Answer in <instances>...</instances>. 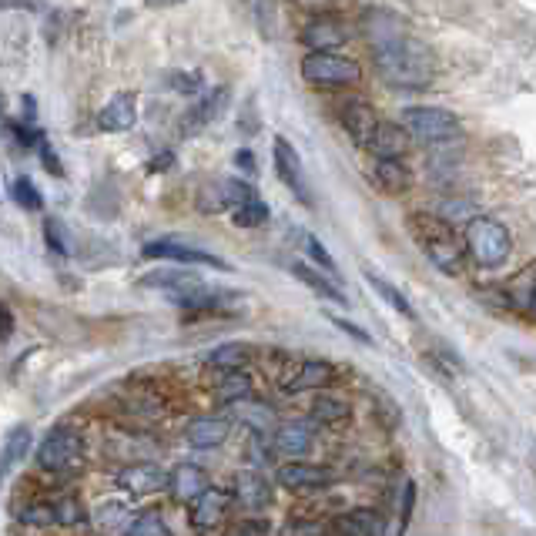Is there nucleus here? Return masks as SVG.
<instances>
[{"label":"nucleus","instance_id":"nucleus-35","mask_svg":"<svg viewBox=\"0 0 536 536\" xmlns=\"http://www.w3.org/2000/svg\"><path fill=\"white\" fill-rule=\"evenodd\" d=\"M11 195L17 205L24 208V212H41L44 208V198H41V191H37V185L31 178H17L14 185H11Z\"/></svg>","mask_w":536,"mask_h":536},{"label":"nucleus","instance_id":"nucleus-39","mask_svg":"<svg viewBox=\"0 0 536 536\" xmlns=\"http://www.w3.org/2000/svg\"><path fill=\"white\" fill-rule=\"evenodd\" d=\"M7 131H14L17 134V145L21 148H41L44 145V134L37 131V128H31V124H7Z\"/></svg>","mask_w":536,"mask_h":536},{"label":"nucleus","instance_id":"nucleus-42","mask_svg":"<svg viewBox=\"0 0 536 536\" xmlns=\"http://www.w3.org/2000/svg\"><path fill=\"white\" fill-rule=\"evenodd\" d=\"M413 506H416V483H406V493H402V520H399V536L406 533L409 520H413Z\"/></svg>","mask_w":536,"mask_h":536},{"label":"nucleus","instance_id":"nucleus-46","mask_svg":"<svg viewBox=\"0 0 536 536\" xmlns=\"http://www.w3.org/2000/svg\"><path fill=\"white\" fill-rule=\"evenodd\" d=\"M0 319H4V342H7L14 335V315H11V309H7V305L0 309Z\"/></svg>","mask_w":536,"mask_h":536},{"label":"nucleus","instance_id":"nucleus-49","mask_svg":"<svg viewBox=\"0 0 536 536\" xmlns=\"http://www.w3.org/2000/svg\"><path fill=\"white\" fill-rule=\"evenodd\" d=\"M248 526H252V523H245V526H238V530L232 533V536H248ZM258 536V533H255Z\"/></svg>","mask_w":536,"mask_h":536},{"label":"nucleus","instance_id":"nucleus-16","mask_svg":"<svg viewBox=\"0 0 536 536\" xmlns=\"http://www.w3.org/2000/svg\"><path fill=\"white\" fill-rule=\"evenodd\" d=\"M302 41L312 47V51H335L342 41H346V24L335 14H315L302 31Z\"/></svg>","mask_w":536,"mask_h":536},{"label":"nucleus","instance_id":"nucleus-14","mask_svg":"<svg viewBox=\"0 0 536 536\" xmlns=\"http://www.w3.org/2000/svg\"><path fill=\"white\" fill-rule=\"evenodd\" d=\"M335 379H339V369H335L332 362L309 359L295 366L292 376L282 382V389L285 392H322V389H329Z\"/></svg>","mask_w":536,"mask_h":536},{"label":"nucleus","instance_id":"nucleus-33","mask_svg":"<svg viewBox=\"0 0 536 536\" xmlns=\"http://www.w3.org/2000/svg\"><path fill=\"white\" fill-rule=\"evenodd\" d=\"M17 520H21L24 526H37V530H47V526H57V510H54L51 500L31 503V506H24V510L17 513Z\"/></svg>","mask_w":536,"mask_h":536},{"label":"nucleus","instance_id":"nucleus-51","mask_svg":"<svg viewBox=\"0 0 536 536\" xmlns=\"http://www.w3.org/2000/svg\"><path fill=\"white\" fill-rule=\"evenodd\" d=\"M530 309H533V315H536V292H533V299H530Z\"/></svg>","mask_w":536,"mask_h":536},{"label":"nucleus","instance_id":"nucleus-45","mask_svg":"<svg viewBox=\"0 0 536 536\" xmlns=\"http://www.w3.org/2000/svg\"><path fill=\"white\" fill-rule=\"evenodd\" d=\"M175 84H178V88L175 91H181V94H195L198 91V84H201V78H198V74H178V78H175Z\"/></svg>","mask_w":536,"mask_h":536},{"label":"nucleus","instance_id":"nucleus-47","mask_svg":"<svg viewBox=\"0 0 536 536\" xmlns=\"http://www.w3.org/2000/svg\"><path fill=\"white\" fill-rule=\"evenodd\" d=\"M171 161H175V155H171V151H165V155H161V158H155V161H151V171H168L165 165H171Z\"/></svg>","mask_w":536,"mask_h":536},{"label":"nucleus","instance_id":"nucleus-36","mask_svg":"<svg viewBox=\"0 0 536 536\" xmlns=\"http://www.w3.org/2000/svg\"><path fill=\"white\" fill-rule=\"evenodd\" d=\"M282 536H335V526L322 520H289L282 526Z\"/></svg>","mask_w":536,"mask_h":536},{"label":"nucleus","instance_id":"nucleus-2","mask_svg":"<svg viewBox=\"0 0 536 536\" xmlns=\"http://www.w3.org/2000/svg\"><path fill=\"white\" fill-rule=\"evenodd\" d=\"M409 235L416 238V245L423 248V255L433 262L443 275H459L466 262V242H459L453 225L443 222L436 215L413 212L409 215Z\"/></svg>","mask_w":536,"mask_h":536},{"label":"nucleus","instance_id":"nucleus-13","mask_svg":"<svg viewBox=\"0 0 536 536\" xmlns=\"http://www.w3.org/2000/svg\"><path fill=\"white\" fill-rule=\"evenodd\" d=\"M272 443H275V453H282L289 459H305L315 449V426L302 423V419H285V423H279V429H275Z\"/></svg>","mask_w":536,"mask_h":536},{"label":"nucleus","instance_id":"nucleus-9","mask_svg":"<svg viewBox=\"0 0 536 536\" xmlns=\"http://www.w3.org/2000/svg\"><path fill=\"white\" fill-rule=\"evenodd\" d=\"M145 258H165V262H178V265H205V268H218V272H228V268H232L225 258L205 252V248L181 245V242H171V238L145 245Z\"/></svg>","mask_w":536,"mask_h":536},{"label":"nucleus","instance_id":"nucleus-29","mask_svg":"<svg viewBox=\"0 0 536 536\" xmlns=\"http://www.w3.org/2000/svg\"><path fill=\"white\" fill-rule=\"evenodd\" d=\"M54 510H57V526H61V530H78V526L91 523V513L84 510V503L74 500V496L54 500Z\"/></svg>","mask_w":536,"mask_h":536},{"label":"nucleus","instance_id":"nucleus-21","mask_svg":"<svg viewBox=\"0 0 536 536\" xmlns=\"http://www.w3.org/2000/svg\"><path fill=\"white\" fill-rule=\"evenodd\" d=\"M255 359V346H248V342H225V346H218L208 352V369L215 372H245L252 366Z\"/></svg>","mask_w":536,"mask_h":536},{"label":"nucleus","instance_id":"nucleus-10","mask_svg":"<svg viewBox=\"0 0 536 536\" xmlns=\"http://www.w3.org/2000/svg\"><path fill=\"white\" fill-rule=\"evenodd\" d=\"M339 121H342V128L349 131V138L356 141L359 148H369L372 145V138H376V131H379V111L372 108L369 101H359V98H352L346 101L339 108Z\"/></svg>","mask_w":536,"mask_h":536},{"label":"nucleus","instance_id":"nucleus-44","mask_svg":"<svg viewBox=\"0 0 536 536\" xmlns=\"http://www.w3.org/2000/svg\"><path fill=\"white\" fill-rule=\"evenodd\" d=\"M41 158H44V165H47V171H51V175H57V178H64V168H61V161H57V155L51 151V145H41Z\"/></svg>","mask_w":536,"mask_h":536},{"label":"nucleus","instance_id":"nucleus-4","mask_svg":"<svg viewBox=\"0 0 536 536\" xmlns=\"http://www.w3.org/2000/svg\"><path fill=\"white\" fill-rule=\"evenodd\" d=\"M402 124H406L409 134H413L416 141L433 145V148L463 141V124H459L456 114L446 111V108H429V104L406 108V111H402Z\"/></svg>","mask_w":536,"mask_h":536},{"label":"nucleus","instance_id":"nucleus-23","mask_svg":"<svg viewBox=\"0 0 536 536\" xmlns=\"http://www.w3.org/2000/svg\"><path fill=\"white\" fill-rule=\"evenodd\" d=\"M335 536H386V520L376 510H349L335 520Z\"/></svg>","mask_w":536,"mask_h":536},{"label":"nucleus","instance_id":"nucleus-40","mask_svg":"<svg viewBox=\"0 0 536 536\" xmlns=\"http://www.w3.org/2000/svg\"><path fill=\"white\" fill-rule=\"evenodd\" d=\"M329 322L335 325V329L349 332V335H352V339H356V342H359V346H372V335H369L366 329H359V325H356V322H349V319H339V315H335V312H329Z\"/></svg>","mask_w":536,"mask_h":536},{"label":"nucleus","instance_id":"nucleus-5","mask_svg":"<svg viewBox=\"0 0 536 536\" xmlns=\"http://www.w3.org/2000/svg\"><path fill=\"white\" fill-rule=\"evenodd\" d=\"M302 78L312 88H352L362 81L359 61H352L346 54L335 51H309L302 61Z\"/></svg>","mask_w":536,"mask_h":536},{"label":"nucleus","instance_id":"nucleus-31","mask_svg":"<svg viewBox=\"0 0 536 536\" xmlns=\"http://www.w3.org/2000/svg\"><path fill=\"white\" fill-rule=\"evenodd\" d=\"M232 413L242 419V423H248L255 429V433H265L268 426H272V419L275 413L268 406H262V402H255V399H245V402H235L232 406Z\"/></svg>","mask_w":536,"mask_h":536},{"label":"nucleus","instance_id":"nucleus-43","mask_svg":"<svg viewBox=\"0 0 536 536\" xmlns=\"http://www.w3.org/2000/svg\"><path fill=\"white\" fill-rule=\"evenodd\" d=\"M295 7H302V11H312V14H329L335 7V0H292Z\"/></svg>","mask_w":536,"mask_h":536},{"label":"nucleus","instance_id":"nucleus-6","mask_svg":"<svg viewBox=\"0 0 536 536\" xmlns=\"http://www.w3.org/2000/svg\"><path fill=\"white\" fill-rule=\"evenodd\" d=\"M81 456H84V439L71 426H54L41 439V446H37V466L54 476H67L71 469H78Z\"/></svg>","mask_w":536,"mask_h":536},{"label":"nucleus","instance_id":"nucleus-15","mask_svg":"<svg viewBox=\"0 0 536 536\" xmlns=\"http://www.w3.org/2000/svg\"><path fill=\"white\" fill-rule=\"evenodd\" d=\"M228 436H232V423L225 416H198L185 426L191 449H218Z\"/></svg>","mask_w":536,"mask_h":536},{"label":"nucleus","instance_id":"nucleus-26","mask_svg":"<svg viewBox=\"0 0 536 536\" xmlns=\"http://www.w3.org/2000/svg\"><path fill=\"white\" fill-rule=\"evenodd\" d=\"M215 396L222 406H235V402H245V399H255V382L248 372H225L222 382H218Z\"/></svg>","mask_w":536,"mask_h":536},{"label":"nucleus","instance_id":"nucleus-27","mask_svg":"<svg viewBox=\"0 0 536 536\" xmlns=\"http://www.w3.org/2000/svg\"><path fill=\"white\" fill-rule=\"evenodd\" d=\"M362 275H366L369 289H372V292H379V295H382V302H389L392 309H396V312L402 315V319H416V309H413V302H409L406 295H402V292L396 289V285H389L386 279H382V275L369 272V268H366V272H362Z\"/></svg>","mask_w":536,"mask_h":536},{"label":"nucleus","instance_id":"nucleus-52","mask_svg":"<svg viewBox=\"0 0 536 536\" xmlns=\"http://www.w3.org/2000/svg\"><path fill=\"white\" fill-rule=\"evenodd\" d=\"M533 473H536V443H533Z\"/></svg>","mask_w":536,"mask_h":536},{"label":"nucleus","instance_id":"nucleus-28","mask_svg":"<svg viewBox=\"0 0 536 536\" xmlns=\"http://www.w3.org/2000/svg\"><path fill=\"white\" fill-rule=\"evenodd\" d=\"M309 413L315 423H342V419H349V402L339 396H329V392H319V399L312 402Z\"/></svg>","mask_w":536,"mask_h":536},{"label":"nucleus","instance_id":"nucleus-30","mask_svg":"<svg viewBox=\"0 0 536 536\" xmlns=\"http://www.w3.org/2000/svg\"><path fill=\"white\" fill-rule=\"evenodd\" d=\"M31 453V429L27 426H14L7 433V443H4V473H14V466Z\"/></svg>","mask_w":536,"mask_h":536},{"label":"nucleus","instance_id":"nucleus-24","mask_svg":"<svg viewBox=\"0 0 536 536\" xmlns=\"http://www.w3.org/2000/svg\"><path fill=\"white\" fill-rule=\"evenodd\" d=\"M225 101H228V91H225V88H215V98L208 94V98H201L195 108L185 114V121H181V131H185V134H195V131L205 128V124H212V121L218 118V111L225 108Z\"/></svg>","mask_w":536,"mask_h":536},{"label":"nucleus","instance_id":"nucleus-50","mask_svg":"<svg viewBox=\"0 0 536 536\" xmlns=\"http://www.w3.org/2000/svg\"><path fill=\"white\" fill-rule=\"evenodd\" d=\"M161 4H165V7H175V4H181V0H161Z\"/></svg>","mask_w":536,"mask_h":536},{"label":"nucleus","instance_id":"nucleus-20","mask_svg":"<svg viewBox=\"0 0 536 536\" xmlns=\"http://www.w3.org/2000/svg\"><path fill=\"white\" fill-rule=\"evenodd\" d=\"M372 181L386 195H402V191L413 188V171L402 165V158H376L372 165Z\"/></svg>","mask_w":536,"mask_h":536},{"label":"nucleus","instance_id":"nucleus-38","mask_svg":"<svg viewBox=\"0 0 536 536\" xmlns=\"http://www.w3.org/2000/svg\"><path fill=\"white\" fill-rule=\"evenodd\" d=\"M44 238H47V248H54L57 255H71V238H67L64 225L57 218H47L44 222Z\"/></svg>","mask_w":536,"mask_h":536},{"label":"nucleus","instance_id":"nucleus-22","mask_svg":"<svg viewBox=\"0 0 536 536\" xmlns=\"http://www.w3.org/2000/svg\"><path fill=\"white\" fill-rule=\"evenodd\" d=\"M268 500H272V490H268L265 476H258L255 469H242L235 476V503H242L245 510H265Z\"/></svg>","mask_w":536,"mask_h":536},{"label":"nucleus","instance_id":"nucleus-19","mask_svg":"<svg viewBox=\"0 0 536 536\" xmlns=\"http://www.w3.org/2000/svg\"><path fill=\"white\" fill-rule=\"evenodd\" d=\"M413 145V134H409L406 124H396V121H382L376 138H372L369 151L376 158H402Z\"/></svg>","mask_w":536,"mask_h":536},{"label":"nucleus","instance_id":"nucleus-12","mask_svg":"<svg viewBox=\"0 0 536 536\" xmlns=\"http://www.w3.org/2000/svg\"><path fill=\"white\" fill-rule=\"evenodd\" d=\"M232 503H235V493L222 490V486H208V490L188 506V523L195 526V530H212V526H218L228 516Z\"/></svg>","mask_w":536,"mask_h":536},{"label":"nucleus","instance_id":"nucleus-48","mask_svg":"<svg viewBox=\"0 0 536 536\" xmlns=\"http://www.w3.org/2000/svg\"><path fill=\"white\" fill-rule=\"evenodd\" d=\"M235 165H242L245 171H255V161H252V155H248V151H238V155H235Z\"/></svg>","mask_w":536,"mask_h":536},{"label":"nucleus","instance_id":"nucleus-41","mask_svg":"<svg viewBox=\"0 0 536 536\" xmlns=\"http://www.w3.org/2000/svg\"><path fill=\"white\" fill-rule=\"evenodd\" d=\"M134 520L128 516L124 506H108V510H101V530L108 526V530H118V526H131Z\"/></svg>","mask_w":536,"mask_h":536},{"label":"nucleus","instance_id":"nucleus-11","mask_svg":"<svg viewBox=\"0 0 536 536\" xmlns=\"http://www.w3.org/2000/svg\"><path fill=\"white\" fill-rule=\"evenodd\" d=\"M118 486L128 496H151L171 486V473H165L158 463H131L118 473Z\"/></svg>","mask_w":536,"mask_h":536},{"label":"nucleus","instance_id":"nucleus-7","mask_svg":"<svg viewBox=\"0 0 536 536\" xmlns=\"http://www.w3.org/2000/svg\"><path fill=\"white\" fill-rule=\"evenodd\" d=\"M275 480L289 493H319V490H329L335 483V476L329 466H315V463H305V459H289V463L275 473Z\"/></svg>","mask_w":536,"mask_h":536},{"label":"nucleus","instance_id":"nucleus-8","mask_svg":"<svg viewBox=\"0 0 536 536\" xmlns=\"http://www.w3.org/2000/svg\"><path fill=\"white\" fill-rule=\"evenodd\" d=\"M272 161H275V171H279L282 185L292 188V195L302 201L305 208H312V191H309V181H305V171H302V158L285 138H275L272 145Z\"/></svg>","mask_w":536,"mask_h":536},{"label":"nucleus","instance_id":"nucleus-34","mask_svg":"<svg viewBox=\"0 0 536 536\" xmlns=\"http://www.w3.org/2000/svg\"><path fill=\"white\" fill-rule=\"evenodd\" d=\"M128 536H171V530H168L165 516L148 510V513L134 516V523L128 526Z\"/></svg>","mask_w":536,"mask_h":536},{"label":"nucleus","instance_id":"nucleus-1","mask_svg":"<svg viewBox=\"0 0 536 536\" xmlns=\"http://www.w3.org/2000/svg\"><path fill=\"white\" fill-rule=\"evenodd\" d=\"M372 44V61H376L379 78L396 91H426L436 78L433 54L426 51L416 37L402 34L396 24H389V31L372 27L369 31Z\"/></svg>","mask_w":536,"mask_h":536},{"label":"nucleus","instance_id":"nucleus-25","mask_svg":"<svg viewBox=\"0 0 536 536\" xmlns=\"http://www.w3.org/2000/svg\"><path fill=\"white\" fill-rule=\"evenodd\" d=\"M292 275L299 282H305L315 295H322V299H329V302H339V305H346V292L335 285L329 275H322V272H315V268H309L305 262H295L292 265Z\"/></svg>","mask_w":536,"mask_h":536},{"label":"nucleus","instance_id":"nucleus-37","mask_svg":"<svg viewBox=\"0 0 536 536\" xmlns=\"http://www.w3.org/2000/svg\"><path fill=\"white\" fill-rule=\"evenodd\" d=\"M302 245H305V252H309V258L322 268V272L335 275V258L329 255V248H325L319 238H315V235H302Z\"/></svg>","mask_w":536,"mask_h":536},{"label":"nucleus","instance_id":"nucleus-18","mask_svg":"<svg viewBox=\"0 0 536 536\" xmlns=\"http://www.w3.org/2000/svg\"><path fill=\"white\" fill-rule=\"evenodd\" d=\"M208 490V476H205V469L195 466V463H181L171 469V486H168V493H171V500L175 503H195L201 493Z\"/></svg>","mask_w":536,"mask_h":536},{"label":"nucleus","instance_id":"nucleus-17","mask_svg":"<svg viewBox=\"0 0 536 536\" xmlns=\"http://www.w3.org/2000/svg\"><path fill=\"white\" fill-rule=\"evenodd\" d=\"M134 124H138V101H134V94H114L98 114V128L108 134L131 131Z\"/></svg>","mask_w":536,"mask_h":536},{"label":"nucleus","instance_id":"nucleus-32","mask_svg":"<svg viewBox=\"0 0 536 536\" xmlns=\"http://www.w3.org/2000/svg\"><path fill=\"white\" fill-rule=\"evenodd\" d=\"M232 222H235L238 228H258V225H265V222H268V205H265L262 198L245 201V205L232 208Z\"/></svg>","mask_w":536,"mask_h":536},{"label":"nucleus","instance_id":"nucleus-3","mask_svg":"<svg viewBox=\"0 0 536 536\" xmlns=\"http://www.w3.org/2000/svg\"><path fill=\"white\" fill-rule=\"evenodd\" d=\"M463 242H466L469 258H473L480 268H500L513 252V238L506 232V225H500L496 218H486V215L469 218Z\"/></svg>","mask_w":536,"mask_h":536}]
</instances>
